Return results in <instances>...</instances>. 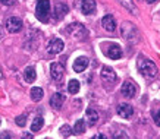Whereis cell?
I'll list each match as a JSON object with an SVG mask.
<instances>
[{
    "mask_svg": "<svg viewBox=\"0 0 160 139\" xmlns=\"http://www.w3.org/2000/svg\"><path fill=\"white\" fill-rule=\"evenodd\" d=\"M137 66H138L140 73L144 78H147V79H156L157 75H159V69H157V66H156V63L151 62L150 59H146V57L141 56V57L138 59Z\"/></svg>",
    "mask_w": 160,
    "mask_h": 139,
    "instance_id": "cell-1",
    "label": "cell"
},
{
    "mask_svg": "<svg viewBox=\"0 0 160 139\" xmlns=\"http://www.w3.org/2000/svg\"><path fill=\"white\" fill-rule=\"evenodd\" d=\"M50 13V0H37V7H35V16L41 22L49 21Z\"/></svg>",
    "mask_w": 160,
    "mask_h": 139,
    "instance_id": "cell-2",
    "label": "cell"
},
{
    "mask_svg": "<svg viewBox=\"0 0 160 139\" xmlns=\"http://www.w3.org/2000/svg\"><path fill=\"white\" fill-rule=\"evenodd\" d=\"M66 31H68L71 35H73V37H77L78 40H84L85 37H87V29H85V26H84L82 24H79V22H75V24H71L68 25V28H66Z\"/></svg>",
    "mask_w": 160,
    "mask_h": 139,
    "instance_id": "cell-3",
    "label": "cell"
},
{
    "mask_svg": "<svg viewBox=\"0 0 160 139\" xmlns=\"http://www.w3.org/2000/svg\"><path fill=\"white\" fill-rule=\"evenodd\" d=\"M65 48V44L60 38H52L47 44V51L49 54H59L62 53V50Z\"/></svg>",
    "mask_w": 160,
    "mask_h": 139,
    "instance_id": "cell-4",
    "label": "cell"
},
{
    "mask_svg": "<svg viewBox=\"0 0 160 139\" xmlns=\"http://www.w3.org/2000/svg\"><path fill=\"white\" fill-rule=\"evenodd\" d=\"M63 75H65V66L62 63H58V62L52 63V66H50V76L53 78L54 81H62Z\"/></svg>",
    "mask_w": 160,
    "mask_h": 139,
    "instance_id": "cell-5",
    "label": "cell"
},
{
    "mask_svg": "<svg viewBox=\"0 0 160 139\" xmlns=\"http://www.w3.org/2000/svg\"><path fill=\"white\" fill-rule=\"evenodd\" d=\"M121 92H122V95L126 97V98H132L137 94V85L131 81H125L121 88Z\"/></svg>",
    "mask_w": 160,
    "mask_h": 139,
    "instance_id": "cell-6",
    "label": "cell"
},
{
    "mask_svg": "<svg viewBox=\"0 0 160 139\" xmlns=\"http://www.w3.org/2000/svg\"><path fill=\"white\" fill-rule=\"evenodd\" d=\"M22 26H24V24H22V21L19 19V18H9L8 19V22H6V29L9 31V32L15 34V32H19L21 29H22Z\"/></svg>",
    "mask_w": 160,
    "mask_h": 139,
    "instance_id": "cell-7",
    "label": "cell"
},
{
    "mask_svg": "<svg viewBox=\"0 0 160 139\" xmlns=\"http://www.w3.org/2000/svg\"><path fill=\"white\" fill-rule=\"evenodd\" d=\"M102 79L106 84H113V82L116 81V73H115V70L112 67L104 66L102 69Z\"/></svg>",
    "mask_w": 160,
    "mask_h": 139,
    "instance_id": "cell-8",
    "label": "cell"
},
{
    "mask_svg": "<svg viewBox=\"0 0 160 139\" xmlns=\"http://www.w3.org/2000/svg\"><path fill=\"white\" fill-rule=\"evenodd\" d=\"M106 56L109 59H113V60H118V59L122 57V48L121 46H118V44H110L109 48H107L106 51Z\"/></svg>",
    "mask_w": 160,
    "mask_h": 139,
    "instance_id": "cell-9",
    "label": "cell"
},
{
    "mask_svg": "<svg viewBox=\"0 0 160 139\" xmlns=\"http://www.w3.org/2000/svg\"><path fill=\"white\" fill-rule=\"evenodd\" d=\"M118 114L121 116V117H123V119H129V117H132V114H134V108H132V106H129V104L122 103V104L118 106Z\"/></svg>",
    "mask_w": 160,
    "mask_h": 139,
    "instance_id": "cell-10",
    "label": "cell"
},
{
    "mask_svg": "<svg viewBox=\"0 0 160 139\" xmlns=\"http://www.w3.org/2000/svg\"><path fill=\"white\" fill-rule=\"evenodd\" d=\"M88 63H90V60H88L87 57H84V56H81V57H78L75 62H73V70L77 73H81L84 72L85 69L88 67Z\"/></svg>",
    "mask_w": 160,
    "mask_h": 139,
    "instance_id": "cell-11",
    "label": "cell"
},
{
    "mask_svg": "<svg viewBox=\"0 0 160 139\" xmlns=\"http://www.w3.org/2000/svg\"><path fill=\"white\" fill-rule=\"evenodd\" d=\"M102 25H103V28L106 29V31H109V32H113V31L116 29V21H115V18H113L112 15H106V16L103 18Z\"/></svg>",
    "mask_w": 160,
    "mask_h": 139,
    "instance_id": "cell-12",
    "label": "cell"
},
{
    "mask_svg": "<svg viewBox=\"0 0 160 139\" xmlns=\"http://www.w3.org/2000/svg\"><path fill=\"white\" fill-rule=\"evenodd\" d=\"M96 10V2L94 0H81V12L84 15H91Z\"/></svg>",
    "mask_w": 160,
    "mask_h": 139,
    "instance_id": "cell-13",
    "label": "cell"
},
{
    "mask_svg": "<svg viewBox=\"0 0 160 139\" xmlns=\"http://www.w3.org/2000/svg\"><path fill=\"white\" fill-rule=\"evenodd\" d=\"M85 119H87V123L90 126H96L97 125L98 119H100V116H98L97 110H94V108H88L85 111Z\"/></svg>",
    "mask_w": 160,
    "mask_h": 139,
    "instance_id": "cell-14",
    "label": "cell"
},
{
    "mask_svg": "<svg viewBox=\"0 0 160 139\" xmlns=\"http://www.w3.org/2000/svg\"><path fill=\"white\" fill-rule=\"evenodd\" d=\"M69 12V7L68 5H65V3H58L56 7H54V18L56 19H63Z\"/></svg>",
    "mask_w": 160,
    "mask_h": 139,
    "instance_id": "cell-15",
    "label": "cell"
},
{
    "mask_svg": "<svg viewBox=\"0 0 160 139\" xmlns=\"http://www.w3.org/2000/svg\"><path fill=\"white\" fill-rule=\"evenodd\" d=\"M63 103H65V95H63V94H60V92L53 94V95H52V98H50V106L53 107V108H60Z\"/></svg>",
    "mask_w": 160,
    "mask_h": 139,
    "instance_id": "cell-16",
    "label": "cell"
},
{
    "mask_svg": "<svg viewBox=\"0 0 160 139\" xmlns=\"http://www.w3.org/2000/svg\"><path fill=\"white\" fill-rule=\"evenodd\" d=\"M24 78H25V81L28 82V84H32V82L35 81V78H37V73H35V69H34V67H32V66L25 67Z\"/></svg>",
    "mask_w": 160,
    "mask_h": 139,
    "instance_id": "cell-17",
    "label": "cell"
},
{
    "mask_svg": "<svg viewBox=\"0 0 160 139\" xmlns=\"http://www.w3.org/2000/svg\"><path fill=\"white\" fill-rule=\"evenodd\" d=\"M44 97V91L41 89V88H38V86H34L32 89H31V98H32V101H41V98Z\"/></svg>",
    "mask_w": 160,
    "mask_h": 139,
    "instance_id": "cell-18",
    "label": "cell"
},
{
    "mask_svg": "<svg viewBox=\"0 0 160 139\" xmlns=\"http://www.w3.org/2000/svg\"><path fill=\"white\" fill-rule=\"evenodd\" d=\"M68 91H69V94H72V95L78 94V92H79V81L71 79V81L68 82Z\"/></svg>",
    "mask_w": 160,
    "mask_h": 139,
    "instance_id": "cell-19",
    "label": "cell"
},
{
    "mask_svg": "<svg viewBox=\"0 0 160 139\" xmlns=\"http://www.w3.org/2000/svg\"><path fill=\"white\" fill-rule=\"evenodd\" d=\"M72 132L77 135L84 133V132H85V122H84V120H77V123L73 125Z\"/></svg>",
    "mask_w": 160,
    "mask_h": 139,
    "instance_id": "cell-20",
    "label": "cell"
},
{
    "mask_svg": "<svg viewBox=\"0 0 160 139\" xmlns=\"http://www.w3.org/2000/svg\"><path fill=\"white\" fill-rule=\"evenodd\" d=\"M44 125V119L43 117H35L34 122H32V125H31V130L32 132H38Z\"/></svg>",
    "mask_w": 160,
    "mask_h": 139,
    "instance_id": "cell-21",
    "label": "cell"
},
{
    "mask_svg": "<svg viewBox=\"0 0 160 139\" xmlns=\"http://www.w3.org/2000/svg\"><path fill=\"white\" fill-rule=\"evenodd\" d=\"M71 133H72V127L68 125H63L62 127H60V135L62 136H71Z\"/></svg>",
    "mask_w": 160,
    "mask_h": 139,
    "instance_id": "cell-22",
    "label": "cell"
},
{
    "mask_svg": "<svg viewBox=\"0 0 160 139\" xmlns=\"http://www.w3.org/2000/svg\"><path fill=\"white\" fill-rule=\"evenodd\" d=\"M25 119H27V116H19V117H16V120H15V122H16V125L18 126H21V127H22V126H25V123H27V122H25Z\"/></svg>",
    "mask_w": 160,
    "mask_h": 139,
    "instance_id": "cell-23",
    "label": "cell"
},
{
    "mask_svg": "<svg viewBox=\"0 0 160 139\" xmlns=\"http://www.w3.org/2000/svg\"><path fill=\"white\" fill-rule=\"evenodd\" d=\"M154 122H156V125L160 127V110L154 113Z\"/></svg>",
    "mask_w": 160,
    "mask_h": 139,
    "instance_id": "cell-24",
    "label": "cell"
},
{
    "mask_svg": "<svg viewBox=\"0 0 160 139\" xmlns=\"http://www.w3.org/2000/svg\"><path fill=\"white\" fill-rule=\"evenodd\" d=\"M0 2H2L5 6H12V5L16 3V0H0Z\"/></svg>",
    "mask_w": 160,
    "mask_h": 139,
    "instance_id": "cell-25",
    "label": "cell"
},
{
    "mask_svg": "<svg viewBox=\"0 0 160 139\" xmlns=\"http://www.w3.org/2000/svg\"><path fill=\"white\" fill-rule=\"evenodd\" d=\"M92 138L94 139H106V136H104V135H94Z\"/></svg>",
    "mask_w": 160,
    "mask_h": 139,
    "instance_id": "cell-26",
    "label": "cell"
},
{
    "mask_svg": "<svg viewBox=\"0 0 160 139\" xmlns=\"http://www.w3.org/2000/svg\"><path fill=\"white\" fill-rule=\"evenodd\" d=\"M0 38H3V31H2V26H0Z\"/></svg>",
    "mask_w": 160,
    "mask_h": 139,
    "instance_id": "cell-27",
    "label": "cell"
},
{
    "mask_svg": "<svg viewBox=\"0 0 160 139\" xmlns=\"http://www.w3.org/2000/svg\"><path fill=\"white\" fill-rule=\"evenodd\" d=\"M157 0H147V3H156Z\"/></svg>",
    "mask_w": 160,
    "mask_h": 139,
    "instance_id": "cell-28",
    "label": "cell"
},
{
    "mask_svg": "<svg viewBox=\"0 0 160 139\" xmlns=\"http://www.w3.org/2000/svg\"><path fill=\"white\" fill-rule=\"evenodd\" d=\"M0 125H2V117H0Z\"/></svg>",
    "mask_w": 160,
    "mask_h": 139,
    "instance_id": "cell-29",
    "label": "cell"
}]
</instances>
